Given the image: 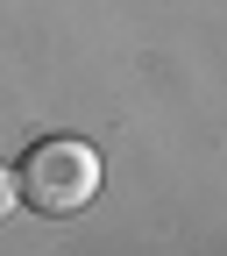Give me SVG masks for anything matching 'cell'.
I'll return each mask as SVG.
<instances>
[{"label": "cell", "instance_id": "obj_1", "mask_svg": "<svg viewBox=\"0 0 227 256\" xmlns=\"http://www.w3.org/2000/svg\"><path fill=\"white\" fill-rule=\"evenodd\" d=\"M14 178H21V206H36L50 220L85 214L92 200H100V150L78 142V136H50V142H36L21 156Z\"/></svg>", "mask_w": 227, "mask_h": 256}, {"label": "cell", "instance_id": "obj_2", "mask_svg": "<svg viewBox=\"0 0 227 256\" xmlns=\"http://www.w3.org/2000/svg\"><path fill=\"white\" fill-rule=\"evenodd\" d=\"M7 214H21V178L0 164V220H7Z\"/></svg>", "mask_w": 227, "mask_h": 256}]
</instances>
